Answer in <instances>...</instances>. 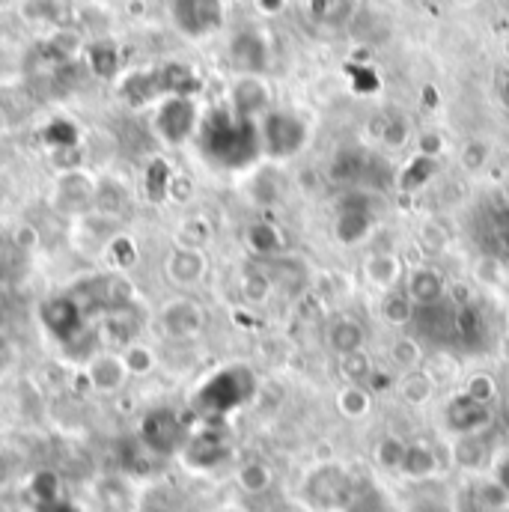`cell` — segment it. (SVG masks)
Instances as JSON below:
<instances>
[{
    "mask_svg": "<svg viewBox=\"0 0 509 512\" xmlns=\"http://www.w3.org/2000/svg\"><path fill=\"white\" fill-rule=\"evenodd\" d=\"M441 474V459L438 453L429 447V444H408L405 450V459H402V468H399V477L405 480H414V483H423V480H432Z\"/></svg>",
    "mask_w": 509,
    "mask_h": 512,
    "instance_id": "8fae6325",
    "label": "cell"
},
{
    "mask_svg": "<svg viewBox=\"0 0 509 512\" xmlns=\"http://www.w3.org/2000/svg\"><path fill=\"white\" fill-rule=\"evenodd\" d=\"M486 161H489V146H486V143L471 140V143L462 149V167H465V170L477 173L480 167H486Z\"/></svg>",
    "mask_w": 509,
    "mask_h": 512,
    "instance_id": "d6a6232c",
    "label": "cell"
},
{
    "mask_svg": "<svg viewBox=\"0 0 509 512\" xmlns=\"http://www.w3.org/2000/svg\"><path fill=\"white\" fill-rule=\"evenodd\" d=\"M209 271V259L203 254V248H188V245H179L173 248L167 262H164V274L173 286H182V289H191L197 283H203Z\"/></svg>",
    "mask_w": 509,
    "mask_h": 512,
    "instance_id": "52a82bcc",
    "label": "cell"
},
{
    "mask_svg": "<svg viewBox=\"0 0 509 512\" xmlns=\"http://www.w3.org/2000/svg\"><path fill=\"white\" fill-rule=\"evenodd\" d=\"M379 137H382L387 146L396 149V146H402V143L408 140V123H405V120H387Z\"/></svg>",
    "mask_w": 509,
    "mask_h": 512,
    "instance_id": "e575fe53",
    "label": "cell"
},
{
    "mask_svg": "<svg viewBox=\"0 0 509 512\" xmlns=\"http://www.w3.org/2000/svg\"><path fill=\"white\" fill-rule=\"evenodd\" d=\"M492 423V405L486 402H477L474 396L468 393H456L447 399L444 405V426L453 432V438H462V435H483Z\"/></svg>",
    "mask_w": 509,
    "mask_h": 512,
    "instance_id": "3957f363",
    "label": "cell"
},
{
    "mask_svg": "<svg viewBox=\"0 0 509 512\" xmlns=\"http://www.w3.org/2000/svg\"><path fill=\"white\" fill-rule=\"evenodd\" d=\"M453 512H483L480 510V504L474 501L471 486H465V489L456 492V498H453Z\"/></svg>",
    "mask_w": 509,
    "mask_h": 512,
    "instance_id": "8d00e7d4",
    "label": "cell"
},
{
    "mask_svg": "<svg viewBox=\"0 0 509 512\" xmlns=\"http://www.w3.org/2000/svg\"><path fill=\"white\" fill-rule=\"evenodd\" d=\"M361 173H364V161H361L358 155H352V152H343V155H337V158H334L331 176H334L337 182H355Z\"/></svg>",
    "mask_w": 509,
    "mask_h": 512,
    "instance_id": "1f68e13d",
    "label": "cell"
},
{
    "mask_svg": "<svg viewBox=\"0 0 509 512\" xmlns=\"http://www.w3.org/2000/svg\"><path fill=\"white\" fill-rule=\"evenodd\" d=\"M441 146H444L441 134L429 131V134H423V137H420V152H417V155H426V158H438V155H441Z\"/></svg>",
    "mask_w": 509,
    "mask_h": 512,
    "instance_id": "74e56055",
    "label": "cell"
},
{
    "mask_svg": "<svg viewBox=\"0 0 509 512\" xmlns=\"http://www.w3.org/2000/svg\"><path fill=\"white\" fill-rule=\"evenodd\" d=\"M456 3H465V6H468V3H474V0H456Z\"/></svg>",
    "mask_w": 509,
    "mask_h": 512,
    "instance_id": "b9f144b4",
    "label": "cell"
},
{
    "mask_svg": "<svg viewBox=\"0 0 509 512\" xmlns=\"http://www.w3.org/2000/svg\"><path fill=\"white\" fill-rule=\"evenodd\" d=\"M438 173V158H426V155H414L411 164L402 170L399 176V188L402 191H420L423 185L432 182V176Z\"/></svg>",
    "mask_w": 509,
    "mask_h": 512,
    "instance_id": "d4e9b609",
    "label": "cell"
},
{
    "mask_svg": "<svg viewBox=\"0 0 509 512\" xmlns=\"http://www.w3.org/2000/svg\"><path fill=\"white\" fill-rule=\"evenodd\" d=\"M453 456L462 468H480L486 462V447H483L480 435H462L453 444Z\"/></svg>",
    "mask_w": 509,
    "mask_h": 512,
    "instance_id": "83f0119b",
    "label": "cell"
},
{
    "mask_svg": "<svg viewBox=\"0 0 509 512\" xmlns=\"http://www.w3.org/2000/svg\"><path fill=\"white\" fill-rule=\"evenodd\" d=\"M337 370H340V379L346 384H367L373 382L376 376V367H373V358L361 349V352H349V355H340L337 358Z\"/></svg>",
    "mask_w": 509,
    "mask_h": 512,
    "instance_id": "44dd1931",
    "label": "cell"
},
{
    "mask_svg": "<svg viewBox=\"0 0 509 512\" xmlns=\"http://www.w3.org/2000/svg\"><path fill=\"white\" fill-rule=\"evenodd\" d=\"M310 492H313V501L319 507H340L349 495V480L340 468H319L310 480Z\"/></svg>",
    "mask_w": 509,
    "mask_h": 512,
    "instance_id": "7c38bea8",
    "label": "cell"
},
{
    "mask_svg": "<svg viewBox=\"0 0 509 512\" xmlns=\"http://www.w3.org/2000/svg\"><path fill=\"white\" fill-rule=\"evenodd\" d=\"M158 331L167 334L170 340H191L203 331L206 325V316L200 310L197 301L191 298H179V301H170L158 310V319H155Z\"/></svg>",
    "mask_w": 509,
    "mask_h": 512,
    "instance_id": "277c9868",
    "label": "cell"
},
{
    "mask_svg": "<svg viewBox=\"0 0 509 512\" xmlns=\"http://www.w3.org/2000/svg\"><path fill=\"white\" fill-rule=\"evenodd\" d=\"M236 483H239V489H242L245 495H265V492L274 486V471H271L265 462L251 459V462L239 465Z\"/></svg>",
    "mask_w": 509,
    "mask_h": 512,
    "instance_id": "7402d4cb",
    "label": "cell"
},
{
    "mask_svg": "<svg viewBox=\"0 0 509 512\" xmlns=\"http://www.w3.org/2000/svg\"><path fill=\"white\" fill-rule=\"evenodd\" d=\"M492 477H495L498 483H504L509 489V453L498 456V459L492 462Z\"/></svg>",
    "mask_w": 509,
    "mask_h": 512,
    "instance_id": "ab89813d",
    "label": "cell"
},
{
    "mask_svg": "<svg viewBox=\"0 0 509 512\" xmlns=\"http://www.w3.org/2000/svg\"><path fill=\"white\" fill-rule=\"evenodd\" d=\"M334 405H337V411H340L343 420L358 423V420L370 417V411H373V393H370V387H361V384H343L337 390V396H334Z\"/></svg>",
    "mask_w": 509,
    "mask_h": 512,
    "instance_id": "5bb4252c",
    "label": "cell"
},
{
    "mask_svg": "<svg viewBox=\"0 0 509 512\" xmlns=\"http://www.w3.org/2000/svg\"><path fill=\"white\" fill-rule=\"evenodd\" d=\"M233 105H236V114H239L242 120H251L254 114L265 111L268 93H265V87L259 84V78L248 75V78H242V81L236 84V90H233Z\"/></svg>",
    "mask_w": 509,
    "mask_h": 512,
    "instance_id": "2e32d148",
    "label": "cell"
},
{
    "mask_svg": "<svg viewBox=\"0 0 509 512\" xmlns=\"http://www.w3.org/2000/svg\"><path fill=\"white\" fill-rule=\"evenodd\" d=\"M504 96H507V105H509V87H507V93H504Z\"/></svg>",
    "mask_w": 509,
    "mask_h": 512,
    "instance_id": "7bdbcfd3",
    "label": "cell"
},
{
    "mask_svg": "<svg viewBox=\"0 0 509 512\" xmlns=\"http://www.w3.org/2000/svg\"><path fill=\"white\" fill-rule=\"evenodd\" d=\"M87 382L99 393H117L128 382V367L123 352H93L87 358V370H84Z\"/></svg>",
    "mask_w": 509,
    "mask_h": 512,
    "instance_id": "8992f818",
    "label": "cell"
},
{
    "mask_svg": "<svg viewBox=\"0 0 509 512\" xmlns=\"http://www.w3.org/2000/svg\"><path fill=\"white\" fill-rule=\"evenodd\" d=\"M364 280L382 292H390L396 286H402L405 280V268L399 262V256L390 254V251H379V254H370L364 259Z\"/></svg>",
    "mask_w": 509,
    "mask_h": 512,
    "instance_id": "30bf717a",
    "label": "cell"
},
{
    "mask_svg": "<svg viewBox=\"0 0 509 512\" xmlns=\"http://www.w3.org/2000/svg\"><path fill=\"white\" fill-rule=\"evenodd\" d=\"M402 289L408 292V298L414 301V307H438L447 295V280L438 268L432 265H417L405 274Z\"/></svg>",
    "mask_w": 509,
    "mask_h": 512,
    "instance_id": "ba28073f",
    "label": "cell"
},
{
    "mask_svg": "<svg viewBox=\"0 0 509 512\" xmlns=\"http://www.w3.org/2000/svg\"><path fill=\"white\" fill-rule=\"evenodd\" d=\"M242 295L248 304H265L268 295H271V280L268 274H262L259 268H248L245 277H242Z\"/></svg>",
    "mask_w": 509,
    "mask_h": 512,
    "instance_id": "f546056e",
    "label": "cell"
},
{
    "mask_svg": "<svg viewBox=\"0 0 509 512\" xmlns=\"http://www.w3.org/2000/svg\"><path fill=\"white\" fill-rule=\"evenodd\" d=\"M245 242H248V248H251L256 256H274L286 248L283 233H280L274 224H268V221H256V224H251L248 233H245Z\"/></svg>",
    "mask_w": 509,
    "mask_h": 512,
    "instance_id": "d6986e66",
    "label": "cell"
},
{
    "mask_svg": "<svg viewBox=\"0 0 509 512\" xmlns=\"http://www.w3.org/2000/svg\"><path fill=\"white\" fill-rule=\"evenodd\" d=\"M304 143H307V126L295 114H283V111L265 114L259 126V146L271 158H289L301 152Z\"/></svg>",
    "mask_w": 509,
    "mask_h": 512,
    "instance_id": "6da1fadb",
    "label": "cell"
},
{
    "mask_svg": "<svg viewBox=\"0 0 509 512\" xmlns=\"http://www.w3.org/2000/svg\"><path fill=\"white\" fill-rule=\"evenodd\" d=\"M93 66H96L99 75H111L114 66H117V54L105 51V48H93Z\"/></svg>",
    "mask_w": 509,
    "mask_h": 512,
    "instance_id": "d590c367",
    "label": "cell"
},
{
    "mask_svg": "<svg viewBox=\"0 0 509 512\" xmlns=\"http://www.w3.org/2000/svg\"><path fill=\"white\" fill-rule=\"evenodd\" d=\"M495 242H498V251L509 256V212L498 215V221H495Z\"/></svg>",
    "mask_w": 509,
    "mask_h": 512,
    "instance_id": "f35d334b",
    "label": "cell"
},
{
    "mask_svg": "<svg viewBox=\"0 0 509 512\" xmlns=\"http://www.w3.org/2000/svg\"><path fill=\"white\" fill-rule=\"evenodd\" d=\"M373 209H370V197L364 191H355V194H346L340 200V212H337V221H334V239L346 248H355L361 242L370 239L373 233Z\"/></svg>",
    "mask_w": 509,
    "mask_h": 512,
    "instance_id": "7a4b0ae2",
    "label": "cell"
},
{
    "mask_svg": "<svg viewBox=\"0 0 509 512\" xmlns=\"http://www.w3.org/2000/svg\"><path fill=\"white\" fill-rule=\"evenodd\" d=\"M382 316L387 325H393V328H405V325H411V322H414L417 307H414V301L408 298V292H405L402 286H396V289L384 292Z\"/></svg>",
    "mask_w": 509,
    "mask_h": 512,
    "instance_id": "ac0fdd59",
    "label": "cell"
},
{
    "mask_svg": "<svg viewBox=\"0 0 509 512\" xmlns=\"http://www.w3.org/2000/svg\"><path fill=\"white\" fill-rule=\"evenodd\" d=\"M194 123H197V111H194L191 99H185V96L167 99L158 111V131L170 143H182L194 131Z\"/></svg>",
    "mask_w": 509,
    "mask_h": 512,
    "instance_id": "9c48e42d",
    "label": "cell"
},
{
    "mask_svg": "<svg viewBox=\"0 0 509 512\" xmlns=\"http://www.w3.org/2000/svg\"><path fill=\"white\" fill-rule=\"evenodd\" d=\"M355 12V0H310V15L313 21L325 24V27H340L352 18Z\"/></svg>",
    "mask_w": 509,
    "mask_h": 512,
    "instance_id": "cb8c5ba5",
    "label": "cell"
},
{
    "mask_svg": "<svg viewBox=\"0 0 509 512\" xmlns=\"http://www.w3.org/2000/svg\"><path fill=\"white\" fill-rule=\"evenodd\" d=\"M265 42L256 36V33H242L236 42H233V63L242 69V72H248V75H254L259 69H265Z\"/></svg>",
    "mask_w": 509,
    "mask_h": 512,
    "instance_id": "e0dca14e",
    "label": "cell"
},
{
    "mask_svg": "<svg viewBox=\"0 0 509 512\" xmlns=\"http://www.w3.org/2000/svg\"><path fill=\"white\" fill-rule=\"evenodd\" d=\"M507 200H509V188H507Z\"/></svg>",
    "mask_w": 509,
    "mask_h": 512,
    "instance_id": "ee69618b",
    "label": "cell"
},
{
    "mask_svg": "<svg viewBox=\"0 0 509 512\" xmlns=\"http://www.w3.org/2000/svg\"><path fill=\"white\" fill-rule=\"evenodd\" d=\"M435 379L426 370H411L399 379V393L408 405H423L435 396Z\"/></svg>",
    "mask_w": 509,
    "mask_h": 512,
    "instance_id": "603a6c76",
    "label": "cell"
},
{
    "mask_svg": "<svg viewBox=\"0 0 509 512\" xmlns=\"http://www.w3.org/2000/svg\"><path fill=\"white\" fill-rule=\"evenodd\" d=\"M123 358H126V367L131 376H146V373L155 367V355H152V349H146V346H140V343H131V346H126Z\"/></svg>",
    "mask_w": 509,
    "mask_h": 512,
    "instance_id": "4dcf8cb0",
    "label": "cell"
},
{
    "mask_svg": "<svg viewBox=\"0 0 509 512\" xmlns=\"http://www.w3.org/2000/svg\"><path fill=\"white\" fill-rule=\"evenodd\" d=\"M462 393H468V396H474L477 402H486V405H492L495 399H498V382H495V376H489V373H471L465 384H462Z\"/></svg>",
    "mask_w": 509,
    "mask_h": 512,
    "instance_id": "f1b7e54d",
    "label": "cell"
},
{
    "mask_svg": "<svg viewBox=\"0 0 509 512\" xmlns=\"http://www.w3.org/2000/svg\"><path fill=\"white\" fill-rule=\"evenodd\" d=\"M420 242H423V248H426L429 254H438V251L447 248V233H444L438 224H423V227H420Z\"/></svg>",
    "mask_w": 509,
    "mask_h": 512,
    "instance_id": "836d02e7",
    "label": "cell"
},
{
    "mask_svg": "<svg viewBox=\"0 0 509 512\" xmlns=\"http://www.w3.org/2000/svg\"><path fill=\"white\" fill-rule=\"evenodd\" d=\"M176 15L188 33H206L209 27L218 24V3L215 0H179Z\"/></svg>",
    "mask_w": 509,
    "mask_h": 512,
    "instance_id": "9a60e30c",
    "label": "cell"
},
{
    "mask_svg": "<svg viewBox=\"0 0 509 512\" xmlns=\"http://www.w3.org/2000/svg\"><path fill=\"white\" fill-rule=\"evenodd\" d=\"M367 343V331L358 319L352 316H337L331 325H328V346L340 355H349V352H361Z\"/></svg>",
    "mask_w": 509,
    "mask_h": 512,
    "instance_id": "4fadbf2b",
    "label": "cell"
},
{
    "mask_svg": "<svg viewBox=\"0 0 509 512\" xmlns=\"http://www.w3.org/2000/svg\"><path fill=\"white\" fill-rule=\"evenodd\" d=\"M474 501L480 504L483 512H507L509 510V489L504 483H498L492 474L480 477L477 483H471Z\"/></svg>",
    "mask_w": 509,
    "mask_h": 512,
    "instance_id": "ffe728a7",
    "label": "cell"
},
{
    "mask_svg": "<svg viewBox=\"0 0 509 512\" xmlns=\"http://www.w3.org/2000/svg\"><path fill=\"white\" fill-rule=\"evenodd\" d=\"M96 182L81 176V173H69L60 179L57 191H54V209L69 215V218H84L90 215V209H96Z\"/></svg>",
    "mask_w": 509,
    "mask_h": 512,
    "instance_id": "5b68a950",
    "label": "cell"
},
{
    "mask_svg": "<svg viewBox=\"0 0 509 512\" xmlns=\"http://www.w3.org/2000/svg\"><path fill=\"white\" fill-rule=\"evenodd\" d=\"M507 325H509V319H507Z\"/></svg>",
    "mask_w": 509,
    "mask_h": 512,
    "instance_id": "f6af8a7d",
    "label": "cell"
},
{
    "mask_svg": "<svg viewBox=\"0 0 509 512\" xmlns=\"http://www.w3.org/2000/svg\"><path fill=\"white\" fill-rule=\"evenodd\" d=\"M405 450H408V441H402L399 435H384L382 441L376 444V465L382 471L399 474L402 459H405Z\"/></svg>",
    "mask_w": 509,
    "mask_h": 512,
    "instance_id": "4316f807",
    "label": "cell"
},
{
    "mask_svg": "<svg viewBox=\"0 0 509 512\" xmlns=\"http://www.w3.org/2000/svg\"><path fill=\"white\" fill-rule=\"evenodd\" d=\"M280 3H283V0H262V9H268V12H277V9H280Z\"/></svg>",
    "mask_w": 509,
    "mask_h": 512,
    "instance_id": "60d3db41",
    "label": "cell"
},
{
    "mask_svg": "<svg viewBox=\"0 0 509 512\" xmlns=\"http://www.w3.org/2000/svg\"><path fill=\"white\" fill-rule=\"evenodd\" d=\"M390 361H393L402 373L420 370V367H423V346H420L414 337H396V340L390 343Z\"/></svg>",
    "mask_w": 509,
    "mask_h": 512,
    "instance_id": "484cf974",
    "label": "cell"
}]
</instances>
